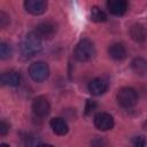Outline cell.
<instances>
[{
  "label": "cell",
  "mask_w": 147,
  "mask_h": 147,
  "mask_svg": "<svg viewBox=\"0 0 147 147\" xmlns=\"http://www.w3.org/2000/svg\"><path fill=\"white\" fill-rule=\"evenodd\" d=\"M38 147H55V146H53L51 144H40V145H38Z\"/></svg>",
  "instance_id": "23"
},
{
  "label": "cell",
  "mask_w": 147,
  "mask_h": 147,
  "mask_svg": "<svg viewBox=\"0 0 147 147\" xmlns=\"http://www.w3.org/2000/svg\"><path fill=\"white\" fill-rule=\"evenodd\" d=\"M130 36L137 42H142L147 39V29L140 23H136L130 28Z\"/></svg>",
  "instance_id": "12"
},
{
  "label": "cell",
  "mask_w": 147,
  "mask_h": 147,
  "mask_svg": "<svg viewBox=\"0 0 147 147\" xmlns=\"http://www.w3.org/2000/svg\"><path fill=\"white\" fill-rule=\"evenodd\" d=\"M10 56H11V47L6 42H1L0 44V57L2 60H6Z\"/></svg>",
  "instance_id": "17"
},
{
  "label": "cell",
  "mask_w": 147,
  "mask_h": 147,
  "mask_svg": "<svg viewBox=\"0 0 147 147\" xmlns=\"http://www.w3.org/2000/svg\"><path fill=\"white\" fill-rule=\"evenodd\" d=\"M133 147H145V138L142 136H138L133 140Z\"/></svg>",
  "instance_id": "18"
},
{
  "label": "cell",
  "mask_w": 147,
  "mask_h": 147,
  "mask_svg": "<svg viewBox=\"0 0 147 147\" xmlns=\"http://www.w3.org/2000/svg\"><path fill=\"white\" fill-rule=\"evenodd\" d=\"M107 90H108V82H107V79H105L102 77L94 78L88 84V91H90V93L92 95H95V96L106 93Z\"/></svg>",
  "instance_id": "9"
},
{
  "label": "cell",
  "mask_w": 147,
  "mask_h": 147,
  "mask_svg": "<svg viewBox=\"0 0 147 147\" xmlns=\"http://www.w3.org/2000/svg\"><path fill=\"white\" fill-rule=\"evenodd\" d=\"M75 57L79 62H87L90 61L94 54H95V47L94 44L90 39H82L76 45L75 48Z\"/></svg>",
  "instance_id": "2"
},
{
  "label": "cell",
  "mask_w": 147,
  "mask_h": 147,
  "mask_svg": "<svg viewBox=\"0 0 147 147\" xmlns=\"http://www.w3.org/2000/svg\"><path fill=\"white\" fill-rule=\"evenodd\" d=\"M31 108H32L33 114L38 117H46L51 111L49 101L44 95H39V96L34 98L32 101Z\"/></svg>",
  "instance_id": "5"
},
{
  "label": "cell",
  "mask_w": 147,
  "mask_h": 147,
  "mask_svg": "<svg viewBox=\"0 0 147 147\" xmlns=\"http://www.w3.org/2000/svg\"><path fill=\"white\" fill-rule=\"evenodd\" d=\"M92 147H103V141L100 138H95L92 141Z\"/></svg>",
  "instance_id": "22"
},
{
  "label": "cell",
  "mask_w": 147,
  "mask_h": 147,
  "mask_svg": "<svg viewBox=\"0 0 147 147\" xmlns=\"http://www.w3.org/2000/svg\"><path fill=\"white\" fill-rule=\"evenodd\" d=\"M131 68L137 75H145L147 72V60L144 57H134L131 62Z\"/></svg>",
  "instance_id": "15"
},
{
  "label": "cell",
  "mask_w": 147,
  "mask_h": 147,
  "mask_svg": "<svg viewBox=\"0 0 147 147\" xmlns=\"http://www.w3.org/2000/svg\"><path fill=\"white\" fill-rule=\"evenodd\" d=\"M91 20L93 22H98V23H101V22H106L107 21V15L106 13L100 9L98 6H93L91 8Z\"/></svg>",
  "instance_id": "16"
},
{
  "label": "cell",
  "mask_w": 147,
  "mask_h": 147,
  "mask_svg": "<svg viewBox=\"0 0 147 147\" xmlns=\"http://www.w3.org/2000/svg\"><path fill=\"white\" fill-rule=\"evenodd\" d=\"M117 102L121 107L125 109H130L136 106L138 101V93L132 87H122L116 95Z\"/></svg>",
  "instance_id": "3"
},
{
  "label": "cell",
  "mask_w": 147,
  "mask_h": 147,
  "mask_svg": "<svg viewBox=\"0 0 147 147\" xmlns=\"http://www.w3.org/2000/svg\"><path fill=\"white\" fill-rule=\"evenodd\" d=\"M24 8L32 15H41L46 11L47 2L44 0H25Z\"/></svg>",
  "instance_id": "8"
},
{
  "label": "cell",
  "mask_w": 147,
  "mask_h": 147,
  "mask_svg": "<svg viewBox=\"0 0 147 147\" xmlns=\"http://www.w3.org/2000/svg\"><path fill=\"white\" fill-rule=\"evenodd\" d=\"M40 39H52L56 33V25L53 22H41L33 31Z\"/></svg>",
  "instance_id": "6"
},
{
  "label": "cell",
  "mask_w": 147,
  "mask_h": 147,
  "mask_svg": "<svg viewBox=\"0 0 147 147\" xmlns=\"http://www.w3.org/2000/svg\"><path fill=\"white\" fill-rule=\"evenodd\" d=\"M95 102L93 101V100H87V102H86V108H85V113H86V115L87 114H90L91 111H93L94 110V108H95Z\"/></svg>",
  "instance_id": "21"
},
{
  "label": "cell",
  "mask_w": 147,
  "mask_h": 147,
  "mask_svg": "<svg viewBox=\"0 0 147 147\" xmlns=\"http://www.w3.org/2000/svg\"><path fill=\"white\" fill-rule=\"evenodd\" d=\"M29 76L32 78V80L40 83L48 78L49 76V67L47 63L42 61H37L30 64L29 67Z\"/></svg>",
  "instance_id": "4"
},
{
  "label": "cell",
  "mask_w": 147,
  "mask_h": 147,
  "mask_svg": "<svg viewBox=\"0 0 147 147\" xmlns=\"http://www.w3.org/2000/svg\"><path fill=\"white\" fill-rule=\"evenodd\" d=\"M41 51V39L34 33H28L21 42V52L25 57H32Z\"/></svg>",
  "instance_id": "1"
},
{
  "label": "cell",
  "mask_w": 147,
  "mask_h": 147,
  "mask_svg": "<svg viewBox=\"0 0 147 147\" xmlns=\"http://www.w3.org/2000/svg\"><path fill=\"white\" fill-rule=\"evenodd\" d=\"M9 131V125L5 122V121H1L0 122V134L1 136H6Z\"/></svg>",
  "instance_id": "20"
},
{
  "label": "cell",
  "mask_w": 147,
  "mask_h": 147,
  "mask_svg": "<svg viewBox=\"0 0 147 147\" xmlns=\"http://www.w3.org/2000/svg\"><path fill=\"white\" fill-rule=\"evenodd\" d=\"M1 82H2L3 85L16 87L21 83V75L17 71H15V70L6 71V72H3L1 75Z\"/></svg>",
  "instance_id": "13"
},
{
  "label": "cell",
  "mask_w": 147,
  "mask_h": 147,
  "mask_svg": "<svg viewBox=\"0 0 147 147\" xmlns=\"http://www.w3.org/2000/svg\"><path fill=\"white\" fill-rule=\"evenodd\" d=\"M0 147H10V146H9L8 144H1V145H0Z\"/></svg>",
  "instance_id": "24"
},
{
  "label": "cell",
  "mask_w": 147,
  "mask_h": 147,
  "mask_svg": "<svg viewBox=\"0 0 147 147\" xmlns=\"http://www.w3.org/2000/svg\"><path fill=\"white\" fill-rule=\"evenodd\" d=\"M8 23H9V17L3 11H0V26L5 28Z\"/></svg>",
  "instance_id": "19"
},
{
  "label": "cell",
  "mask_w": 147,
  "mask_h": 147,
  "mask_svg": "<svg viewBox=\"0 0 147 147\" xmlns=\"http://www.w3.org/2000/svg\"><path fill=\"white\" fill-rule=\"evenodd\" d=\"M49 125H51L53 132L55 134H57V136H64L69 131V126H68L67 122L63 118H61V117L52 118L51 122H49Z\"/></svg>",
  "instance_id": "14"
},
{
  "label": "cell",
  "mask_w": 147,
  "mask_h": 147,
  "mask_svg": "<svg viewBox=\"0 0 147 147\" xmlns=\"http://www.w3.org/2000/svg\"><path fill=\"white\" fill-rule=\"evenodd\" d=\"M93 123L98 130L108 131L114 126V117L108 113H98L93 118Z\"/></svg>",
  "instance_id": "7"
},
{
  "label": "cell",
  "mask_w": 147,
  "mask_h": 147,
  "mask_svg": "<svg viewBox=\"0 0 147 147\" xmlns=\"http://www.w3.org/2000/svg\"><path fill=\"white\" fill-rule=\"evenodd\" d=\"M108 53L110 55L111 59L116 60V61H122L126 57V48L122 42H114L109 46L108 48Z\"/></svg>",
  "instance_id": "11"
},
{
  "label": "cell",
  "mask_w": 147,
  "mask_h": 147,
  "mask_svg": "<svg viewBox=\"0 0 147 147\" xmlns=\"http://www.w3.org/2000/svg\"><path fill=\"white\" fill-rule=\"evenodd\" d=\"M145 124H146V125H147V121H146V123H145Z\"/></svg>",
  "instance_id": "25"
},
{
  "label": "cell",
  "mask_w": 147,
  "mask_h": 147,
  "mask_svg": "<svg viewBox=\"0 0 147 147\" xmlns=\"http://www.w3.org/2000/svg\"><path fill=\"white\" fill-rule=\"evenodd\" d=\"M107 8L114 16H122L126 13L129 5L125 0H109L107 1Z\"/></svg>",
  "instance_id": "10"
}]
</instances>
